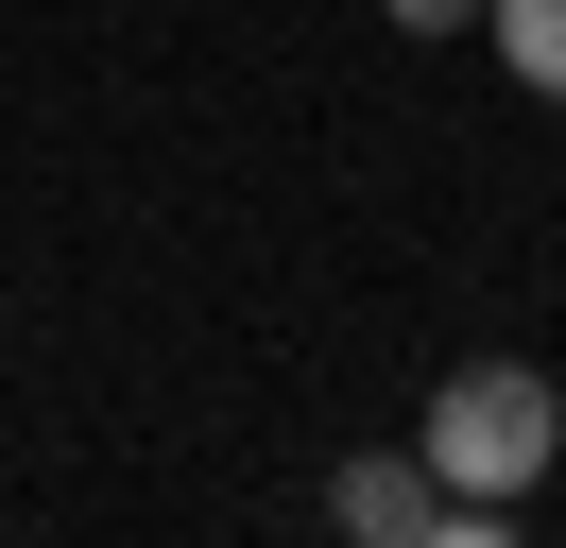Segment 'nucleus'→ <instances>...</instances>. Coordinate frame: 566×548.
<instances>
[{
  "label": "nucleus",
  "instance_id": "f257e3e1",
  "mask_svg": "<svg viewBox=\"0 0 566 548\" xmlns=\"http://www.w3.org/2000/svg\"><path fill=\"white\" fill-rule=\"evenodd\" d=\"M549 445H566V394L532 360H463L447 394H429V429H412V463L447 479V497H532V479H549Z\"/></svg>",
  "mask_w": 566,
  "mask_h": 548
},
{
  "label": "nucleus",
  "instance_id": "f03ea898",
  "mask_svg": "<svg viewBox=\"0 0 566 548\" xmlns=\"http://www.w3.org/2000/svg\"><path fill=\"white\" fill-rule=\"evenodd\" d=\"M326 514H344V531H360V548H412V531H429V514H447V479H429V463H412V445H360V463H344V479H326Z\"/></svg>",
  "mask_w": 566,
  "mask_h": 548
},
{
  "label": "nucleus",
  "instance_id": "7ed1b4c3",
  "mask_svg": "<svg viewBox=\"0 0 566 548\" xmlns=\"http://www.w3.org/2000/svg\"><path fill=\"white\" fill-rule=\"evenodd\" d=\"M481 34H497V68H515V86L566 103V0H481Z\"/></svg>",
  "mask_w": 566,
  "mask_h": 548
},
{
  "label": "nucleus",
  "instance_id": "20e7f679",
  "mask_svg": "<svg viewBox=\"0 0 566 548\" xmlns=\"http://www.w3.org/2000/svg\"><path fill=\"white\" fill-rule=\"evenodd\" d=\"M412 548H515V531H497V514H481V497H447V514H429V531H412Z\"/></svg>",
  "mask_w": 566,
  "mask_h": 548
},
{
  "label": "nucleus",
  "instance_id": "39448f33",
  "mask_svg": "<svg viewBox=\"0 0 566 548\" xmlns=\"http://www.w3.org/2000/svg\"><path fill=\"white\" fill-rule=\"evenodd\" d=\"M463 18H481V0H395V34H463Z\"/></svg>",
  "mask_w": 566,
  "mask_h": 548
}]
</instances>
